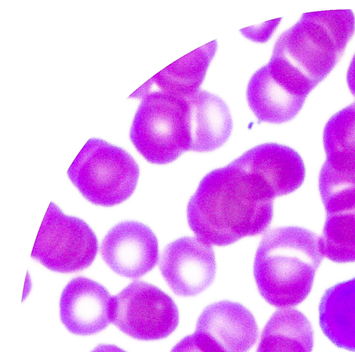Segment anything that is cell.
<instances>
[{
  "instance_id": "cell-2",
  "label": "cell",
  "mask_w": 355,
  "mask_h": 352,
  "mask_svg": "<svg viewBox=\"0 0 355 352\" xmlns=\"http://www.w3.org/2000/svg\"><path fill=\"white\" fill-rule=\"evenodd\" d=\"M324 257L320 237L306 228L286 226L268 232L254 260L259 294L277 308L297 305L310 293Z\"/></svg>"
},
{
  "instance_id": "cell-12",
  "label": "cell",
  "mask_w": 355,
  "mask_h": 352,
  "mask_svg": "<svg viewBox=\"0 0 355 352\" xmlns=\"http://www.w3.org/2000/svg\"><path fill=\"white\" fill-rule=\"evenodd\" d=\"M234 161L254 176L272 199L294 192L305 178V166L300 155L277 143L256 146Z\"/></svg>"
},
{
  "instance_id": "cell-20",
  "label": "cell",
  "mask_w": 355,
  "mask_h": 352,
  "mask_svg": "<svg viewBox=\"0 0 355 352\" xmlns=\"http://www.w3.org/2000/svg\"><path fill=\"white\" fill-rule=\"evenodd\" d=\"M323 145L327 159L355 161V101L327 121Z\"/></svg>"
},
{
  "instance_id": "cell-16",
  "label": "cell",
  "mask_w": 355,
  "mask_h": 352,
  "mask_svg": "<svg viewBox=\"0 0 355 352\" xmlns=\"http://www.w3.org/2000/svg\"><path fill=\"white\" fill-rule=\"evenodd\" d=\"M216 49L217 42L213 40L169 65L145 84H155L171 94L191 97L200 90Z\"/></svg>"
},
{
  "instance_id": "cell-10",
  "label": "cell",
  "mask_w": 355,
  "mask_h": 352,
  "mask_svg": "<svg viewBox=\"0 0 355 352\" xmlns=\"http://www.w3.org/2000/svg\"><path fill=\"white\" fill-rule=\"evenodd\" d=\"M194 334L214 352H248L259 330L250 310L237 302L221 301L200 315Z\"/></svg>"
},
{
  "instance_id": "cell-14",
  "label": "cell",
  "mask_w": 355,
  "mask_h": 352,
  "mask_svg": "<svg viewBox=\"0 0 355 352\" xmlns=\"http://www.w3.org/2000/svg\"><path fill=\"white\" fill-rule=\"evenodd\" d=\"M191 111V151L207 152L220 147L231 135L233 123L226 103L200 90L188 97Z\"/></svg>"
},
{
  "instance_id": "cell-4",
  "label": "cell",
  "mask_w": 355,
  "mask_h": 352,
  "mask_svg": "<svg viewBox=\"0 0 355 352\" xmlns=\"http://www.w3.org/2000/svg\"><path fill=\"white\" fill-rule=\"evenodd\" d=\"M135 112L130 139L149 162L170 163L191 148L189 99L162 91H148Z\"/></svg>"
},
{
  "instance_id": "cell-21",
  "label": "cell",
  "mask_w": 355,
  "mask_h": 352,
  "mask_svg": "<svg viewBox=\"0 0 355 352\" xmlns=\"http://www.w3.org/2000/svg\"><path fill=\"white\" fill-rule=\"evenodd\" d=\"M171 352H214L196 334L183 337L171 349Z\"/></svg>"
},
{
  "instance_id": "cell-17",
  "label": "cell",
  "mask_w": 355,
  "mask_h": 352,
  "mask_svg": "<svg viewBox=\"0 0 355 352\" xmlns=\"http://www.w3.org/2000/svg\"><path fill=\"white\" fill-rule=\"evenodd\" d=\"M313 330L306 316L297 310L274 312L261 335L256 352H311Z\"/></svg>"
},
{
  "instance_id": "cell-11",
  "label": "cell",
  "mask_w": 355,
  "mask_h": 352,
  "mask_svg": "<svg viewBox=\"0 0 355 352\" xmlns=\"http://www.w3.org/2000/svg\"><path fill=\"white\" fill-rule=\"evenodd\" d=\"M113 296L100 283L79 276L71 280L60 299L61 321L70 333L91 335L112 323Z\"/></svg>"
},
{
  "instance_id": "cell-3",
  "label": "cell",
  "mask_w": 355,
  "mask_h": 352,
  "mask_svg": "<svg viewBox=\"0 0 355 352\" xmlns=\"http://www.w3.org/2000/svg\"><path fill=\"white\" fill-rule=\"evenodd\" d=\"M354 31L351 10L304 13L279 37L270 59L312 90L335 67Z\"/></svg>"
},
{
  "instance_id": "cell-19",
  "label": "cell",
  "mask_w": 355,
  "mask_h": 352,
  "mask_svg": "<svg viewBox=\"0 0 355 352\" xmlns=\"http://www.w3.org/2000/svg\"><path fill=\"white\" fill-rule=\"evenodd\" d=\"M320 244L330 260L355 262V208L327 214Z\"/></svg>"
},
{
  "instance_id": "cell-23",
  "label": "cell",
  "mask_w": 355,
  "mask_h": 352,
  "mask_svg": "<svg viewBox=\"0 0 355 352\" xmlns=\"http://www.w3.org/2000/svg\"><path fill=\"white\" fill-rule=\"evenodd\" d=\"M91 352H126L125 350L114 344H101Z\"/></svg>"
},
{
  "instance_id": "cell-5",
  "label": "cell",
  "mask_w": 355,
  "mask_h": 352,
  "mask_svg": "<svg viewBox=\"0 0 355 352\" xmlns=\"http://www.w3.org/2000/svg\"><path fill=\"white\" fill-rule=\"evenodd\" d=\"M67 174L87 201L110 207L123 202L133 194L139 168L123 149L99 138H90Z\"/></svg>"
},
{
  "instance_id": "cell-18",
  "label": "cell",
  "mask_w": 355,
  "mask_h": 352,
  "mask_svg": "<svg viewBox=\"0 0 355 352\" xmlns=\"http://www.w3.org/2000/svg\"><path fill=\"white\" fill-rule=\"evenodd\" d=\"M318 183L327 214L355 208V161L326 159Z\"/></svg>"
},
{
  "instance_id": "cell-22",
  "label": "cell",
  "mask_w": 355,
  "mask_h": 352,
  "mask_svg": "<svg viewBox=\"0 0 355 352\" xmlns=\"http://www.w3.org/2000/svg\"><path fill=\"white\" fill-rule=\"evenodd\" d=\"M347 83L351 93L355 97V53L348 67Z\"/></svg>"
},
{
  "instance_id": "cell-13",
  "label": "cell",
  "mask_w": 355,
  "mask_h": 352,
  "mask_svg": "<svg viewBox=\"0 0 355 352\" xmlns=\"http://www.w3.org/2000/svg\"><path fill=\"white\" fill-rule=\"evenodd\" d=\"M307 95L268 63L252 74L246 92L249 107L259 124L291 120L302 109Z\"/></svg>"
},
{
  "instance_id": "cell-15",
  "label": "cell",
  "mask_w": 355,
  "mask_h": 352,
  "mask_svg": "<svg viewBox=\"0 0 355 352\" xmlns=\"http://www.w3.org/2000/svg\"><path fill=\"white\" fill-rule=\"evenodd\" d=\"M319 324L336 346L355 352V278L325 291L319 305Z\"/></svg>"
},
{
  "instance_id": "cell-6",
  "label": "cell",
  "mask_w": 355,
  "mask_h": 352,
  "mask_svg": "<svg viewBox=\"0 0 355 352\" xmlns=\"http://www.w3.org/2000/svg\"><path fill=\"white\" fill-rule=\"evenodd\" d=\"M98 251L94 232L83 219L67 215L51 202L37 235L31 257L60 273L83 270Z\"/></svg>"
},
{
  "instance_id": "cell-7",
  "label": "cell",
  "mask_w": 355,
  "mask_h": 352,
  "mask_svg": "<svg viewBox=\"0 0 355 352\" xmlns=\"http://www.w3.org/2000/svg\"><path fill=\"white\" fill-rule=\"evenodd\" d=\"M112 322L131 337L157 340L176 329L179 311L173 299L161 289L136 280L113 296Z\"/></svg>"
},
{
  "instance_id": "cell-1",
  "label": "cell",
  "mask_w": 355,
  "mask_h": 352,
  "mask_svg": "<svg viewBox=\"0 0 355 352\" xmlns=\"http://www.w3.org/2000/svg\"><path fill=\"white\" fill-rule=\"evenodd\" d=\"M272 217L273 199L234 160L207 174L187 208L188 224L196 237L220 246L263 233Z\"/></svg>"
},
{
  "instance_id": "cell-9",
  "label": "cell",
  "mask_w": 355,
  "mask_h": 352,
  "mask_svg": "<svg viewBox=\"0 0 355 352\" xmlns=\"http://www.w3.org/2000/svg\"><path fill=\"white\" fill-rule=\"evenodd\" d=\"M101 256L117 274L139 278L151 271L159 261L156 235L144 224L121 221L114 226L103 238Z\"/></svg>"
},
{
  "instance_id": "cell-8",
  "label": "cell",
  "mask_w": 355,
  "mask_h": 352,
  "mask_svg": "<svg viewBox=\"0 0 355 352\" xmlns=\"http://www.w3.org/2000/svg\"><path fill=\"white\" fill-rule=\"evenodd\" d=\"M161 274L172 291L194 296L213 283L216 271L214 252L197 237H183L168 244L162 255Z\"/></svg>"
}]
</instances>
